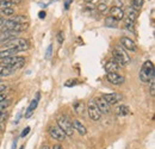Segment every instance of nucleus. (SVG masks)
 <instances>
[{"label":"nucleus","mask_w":155,"mask_h":149,"mask_svg":"<svg viewBox=\"0 0 155 149\" xmlns=\"http://www.w3.org/2000/svg\"><path fill=\"white\" fill-rule=\"evenodd\" d=\"M138 76L142 82H144V84L150 82V80L154 78V65L152 61H146L142 65Z\"/></svg>","instance_id":"1"},{"label":"nucleus","mask_w":155,"mask_h":149,"mask_svg":"<svg viewBox=\"0 0 155 149\" xmlns=\"http://www.w3.org/2000/svg\"><path fill=\"white\" fill-rule=\"evenodd\" d=\"M112 55H114V60L116 61L119 66H122V67L127 66L130 62V56L125 53V50L119 44H117L116 47L114 48Z\"/></svg>","instance_id":"2"},{"label":"nucleus","mask_w":155,"mask_h":149,"mask_svg":"<svg viewBox=\"0 0 155 149\" xmlns=\"http://www.w3.org/2000/svg\"><path fill=\"white\" fill-rule=\"evenodd\" d=\"M5 45H6V48L15 49L17 53H19V51H25V50H28V49L30 48L29 42H28L26 39H24V38H18V37L13 38V39L6 42Z\"/></svg>","instance_id":"3"},{"label":"nucleus","mask_w":155,"mask_h":149,"mask_svg":"<svg viewBox=\"0 0 155 149\" xmlns=\"http://www.w3.org/2000/svg\"><path fill=\"white\" fill-rule=\"evenodd\" d=\"M25 63V57L23 56H10V57H5L2 60H0V66H8L12 67L15 69H18L20 67H23V65Z\"/></svg>","instance_id":"4"},{"label":"nucleus","mask_w":155,"mask_h":149,"mask_svg":"<svg viewBox=\"0 0 155 149\" xmlns=\"http://www.w3.org/2000/svg\"><path fill=\"white\" fill-rule=\"evenodd\" d=\"M58 127L63 131V134L67 137H72L73 136V125H72V122L69 121L68 117L61 116L58 119Z\"/></svg>","instance_id":"5"},{"label":"nucleus","mask_w":155,"mask_h":149,"mask_svg":"<svg viewBox=\"0 0 155 149\" xmlns=\"http://www.w3.org/2000/svg\"><path fill=\"white\" fill-rule=\"evenodd\" d=\"M87 112H88L90 118H91L92 121H94V122L99 121L100 117H101V113L98 110L94 100H90V101H88V104H87Z\"/></svg>","instance_id":"6"},{"label":"nucleus","mask_w":155,"mask_h":149,"mask_svg":"<svg viewBox=\"0 0 155 149\" xmlns=\"http://www.w3.org/2000/svg\"><path fill=\"white\" fill-rule=\"evenodd\" d=\"M48 131H49V135H50L54 140L58 141V142L64 141V140H66V137H67V136L63 134V131L61 130L58 125H55V127H54V125H53V127H49Z\"/></svg>","instance_id":"7"},{"label":"nucleus","mask_w":155,"mask_h":149,"mask_svg":"<svg viewBox=\"0 0 155 149\" xmlns=\"http://www.w3.org/2000/svg\"><path fill=\"white\" fill-rule=\"evenodd\" d=\"M101 98H104L109 105H115L123 99V95L120 93H105L101 95Z\"/></svg>","instance_id":"8"},{"label":"nucleus","mask_w":155,"mask_h":149,"mask_svg":"<svg viewBox=\"0 0 155 149\" xmlns=\"http://www.w3.org/2000/svg\"><path fill=\"white\" fill-rule=\"evenodd\" d=\"M123 49L128 50V51H135L136 50V44L133 39H130L129 37H122L120 38V44H119Z\"/></svg>","instance_id":"9"},{"label":"nucleus","mask_w":155,"mask_h":149,"mask_svg":"<svg viewBox=\"0 0 155 149\" xmlns=\"http://www.w3.org/2000/svg\"><path fill=\"white\" fill-rule=\"evenodd\" d=\"M39 98H41V94H39V92H38V93L36 94V97L34 98V100L31 101V104L29 105L28 110L25 111V114H24V117H25V118H30V117L32 116V113L35 112V110H36V109H37V106H38Z\"/></svg>","instance_id":"10"},{"label":"nucleus","mask_w":155,"mask_h":149,"mask_svg":"<svg viewBox=\"0 0 155 149\" xmlns=\"http://www.w3.org/2000/svg\"><path fill=\"white\" fill-rule=\"evenodd\" d=\"M106 79H107L109 82H111L112 85H116V86L117 85H122L125 81L124 76L118 74V73H107L106 74Z\"/></svg>","instance_id":"11"},{"label":"nucleus","mask_w":155,"mask_h":149,"mask_svg":"<svg viewBox=\"0 0 155 149\" xmlns=\"http://www.w3.org/2000/svg\"><path fill=\"white\" fill-rule=\"evenodd\" d=\"M96 101V105H97L98 110L100 111V113H109L110 112V105L105 101V99L104 98H98L94 100Z\"/></svg>","instance_id":"12"},{"label":"nucleus","mask_w":155,"mask_h":149,"mask_svg":"<svg viewBox=\"0 0 155 149\" xmlns=\"http://www.w3.org/2000/svg\"><path fill=\"white\" fill-rule=\"evenodd\" d=\"M109 12H110V16L114 17L116 20H122V19H124V17H125V12H124L120 7L112 6V7L109 10Z\"/></svg>","instance_id":"13"},{"label":"nucleus","mask_w":155,"mask_h":149,"mask_svg":"<svg viewBox=\"0 0 155 149\" xmlns=\"http://www.w3.org/2000/svg\"><path fill=\"white\" fill-rule=\"evenodd\" d=\"M18 32L16 31H1L0 34V43H6L13 38H17Z\"/></svg>","instance_id":"14"},{"label":"nucleus","mask_w":155,"mask_h":149,"mask_svg":"<svg viewBox=\"0 0 155 149\" xmlns=\"http://www.w3.org/2000/svg\"><path fill=\"white\" fill-rule=\"evenodd\" d=\"M119 67L120 66L117 63L115 60H110L105 65V69H106L107 73H117V71L119 69Z\"/></svg>","instance_id":"15"},{"label":"nucleus","mask_w":155,"mask_h":149,"mask_svg":"<svg viewBox=\"0 0 155 149\" xmlns=\"http://www.w3.org/2000/svg\"><path fill=\"white\" fill-rule=\"evenodd\" d=\"M72 125H73V129H74V130H77L80 135H86V134H87V130H86L85 125H84L80 121L74 119V121H73V123H72Z\"/></svg>","instance_id":"16"},{"label":"nucleus","mask_w":155,"mask_h":149,"mask_svg":"<svg viewBox=\"0 0 155 149\" xmlns=\"http://www.w3.org/2000/svg\"><path fill=\"white\" fill-rule=\"evenodd\" d=\"M17 69L12 68V67H8V66H0V75L1 78L2 76H8V75H12L16 73Z\"/></svg>","instance_id":"17"},{"label":"nucleus","mask_w":155,"mask_h":149,"mask_svg":"<svg viewBox=\"0 0 155 149\" xmlns=\"http://www.w3.org/2000/svg\"><path fill=\"white\" fill-rule=\"evenodd\" d=\"M16 54H18L15 49L11 48H6V49H1L0 50V60L5 58V57H10V56H15Z\"/></svg>","instance_id":"18"},{"label":"nucleus","mask_w":155,"mask_h":149,"mask_svg":"<svg viewBox=\"0 0 155 149\" xmlns=\"http://www.w3.org/2000/svg\"><path fill=\"white\" fill-rule=\"evenodd\" d=\"M116 113L118 116H125V114L130 113V109L127 105H119V106H117Z\"/></svg>","instance_id":"19"},{"label":"nucleus","mask_w":155,"mask_h":149,"mask_svg":"<svg viewBox=\"0 0 155 149\" xmlns=\"http://www.w3.org/2000/svg\"><path fill=\"white\" fill-rule=\"evenodd\" d=\"M127 18L130 19L131 22H135L136 19L138 18V11H136L134 8H131V7H129L128 8V11H127Z\"/></svg>","instance_id":"20"},{"label":"nucleus","mask_w":155,"mask_h":149,"mask_svg":"<svg viewBox=\"0 0 155 149\" xmlns=\"http://www.w3.org/2000/svg\"><path fill=\"white\" fill-rule=\"evenodd\" d=\"M105 25L107 28H117L118 20H116V19L114 18V17H111V16H109V17L105 18Z\"/></svg>","instance_id":"21"},{"label":"nucleus","mask_w":155,"mask_h":149,"mask_svg":"<svg viewBox=\"0 0 155 149\" xmlns=\"http://www.w3.org/2000/svg\"><path fill=\"white\" fill-rule=\"evenodd\" d=\"M74 110L77 112L78 114H84V111H85V104L82 103V101H77L75 104H74Z\"/></svg>","instance_id":"22"},{"label":"nucleus","mask_w":155,"mask_h":149,"mask_svg":"<svg viewBox=\"0 0 155 149\" xmlns=\"http://www.w3.org/2000/svg\"><path fill=\"white\" fill-rule=\"evenodd\" d=\"M12 104V99H4L2 101H0V112H5L6 109Z\"/></svg>","instance_id":"23"},{"label":"nucleus","mask_w":155,"mask_h":149,"mask_svg":"<svg viewBox=\"0 0 155 149\" xmlns=\"http://www.w3.org/2000/svg\"><path fill=\"white\" fill-rule=\"evenodd\" d=\"M143 4H144L143 0H131V6H130V7L136 10V11H140V10L142 8Z\"/></svg>","instance_id":"24"},{"label":"nucleus","mask_w":155,"mask_h":149,"mask_svg":"<svg viewBox=\"0 0 155 149\" xmlns=\"http://www.w3.org/2000/svg\"><path fill=\"white\" fill-rule=\"evenodd\" d=\"M1 15L2 16H6V17H13L15 10L12 7L11 8H1Z\"/></svg>","instance_id":"25"},{"label":"nucleus","mask_w":155,"mask_h":149,"mask_svg":"<svg viewBox=\"0 0 155 149\" xmlns=\"http://www.w3.org/2000/svg\"><path fill=\"white\" fill-rule=\"evenodd\" d=\"M97 8H98V11H99V12L104 13V12L107 10V5H106L105 2H100V4H98Z\"/></svg>","instance_id":"26"},{"label":"nucleus","mask_w":155,"mask_h":149,"mask_svg":"<svg viewBox=\"0 0 155 149\" xmlns=\"http://www.w3.org/2000/svg\"><path fill=\"white\" fill-rule=\"evenodd\" d=\"M125 25H127V28L129 29V30H131V31H134V22H131L130 19H125Z\"/></svg>","instance_id":"27"},{"label":"nucleus","mask_w":155,"mask_h":149,"mask_svg":"<svg viewBox=\"0 0 155 149\" xmlns=\"http://www.w3.org/2000/svg\"><path fill=\"white\" fill-rule=\"evenodd\" d=\"M51 55H53V45L50 44V45L48 47V49H47V53H45V58H47V60H49V58L51 57Z\"/></svg>","instance_id":"28"},{"label":"nucleus","mask_w":155,"mask_h":149,"mask_svg":"<svg viewBox=\"0 0 155 149\" xmlns=\"http://www.w3.org/2000/svg\"><path fill=\"white\" fill-rule=\"evenodd\" d=\"M150 94H152L153 97L155 95V79L154 78L150 80Z\"/></svg>","instance_id":"29"},{"label":"nucleus","mask_w":155,"mask_h":149,"mask_svg":"<svg viewBox=\"0 0 155 149\" xmlns=\"http://www.w3.org/2000/svg\"><path fill=\"white\" fill-rule=\"evenodd\" d=\"M64 85H66L67 87H69V86H75V85H78V80L77 79H74V80H68Z\"/></svg>","instance_id":"30"},{"label":"nucleus","mask_w":155,"mask_h":149,"mask_svg":"<svg viewBox=\"0 0 155 149\" xmlns=\"http://www.w3.org/2000/svg\"><path fill=\"white\" fill-rule=\"evenodd\" d=\"M29 132H30V127H26V128L24 129V131L20 134V137H25V136H26Z\"/></svg>","instance_id":"31"},{"label":"nucleus","mask_w":155,"mask_h":149,"mask_svg":"<svg viewBox=\"0 0 155 149\" xmlns=\"http://www.w3.org/2000/svg\"><path fill=\"white\" fill-rule=\"evenodd\" d=\"M114 2H115V6H116V7H120V8H122V5H123L122 0H114Z\"/></svg>","instance_id":"32"},{"label":"nucleus","mask_w":155,"mask_h":149,"mask_svg":"<svg viewBox=\"0 0 155 149\" xmlns=\"http://www.w3.org/2000/svg\"><path fill=\"white\" fill-rule=\"evenodd\" d=\"M58 43H62L63 42V34L60 31L58 34Z\"/></svg>","instance_id":"33"},{"label":"nucleus","mask_w":155,"mask_h":149,"mask_svg":"<svg viewBox=\"0 0 155 149\" xmlns=\"http://www.w3.org/2000/svg\"><path fill=\"white\" fill-rule=\"evenodd\" d=\"M71 2H72V0H64V10H68L69 8Z\"/></svg>","instance_id":"34"},{"label":"nucleus","mask_w":155,"mask_h":149,"mask_svg":"<svg viewBox=\"0 0 155 149\" xmlns=\"http://www.w3.org/2000/svg\"><path fill=\"white\" fill-rule=\"evenodd\" d=\"M7 88V86L6 85H4V84H0V94L4 93V91Z\"/></svg>","instance_id":"35"},{"label":"nucleus","mask_w":155,"mask_h":149,"mask_svg":"<svg viewBox=\"0 0 155 149\" xmlns=\"http://www.w3.org/2000/svg\"><path fill=\"white\" fill-rule=\"evenodd\" d=\"M5 118H6V111H5V112H0V122H2Z\"/></svg>","instance_id":"36"},{"label":"nucleus","mask_w":155,"mask_h":149,"mask_svg":"<svg viewBox=\"0 0 155 149\" xmlns=\"http://www.w3.org/2000/svg\"><path fill=\"white\" fill-rule=\"evenodd\" d=\"M50 149H63V147H62L60 143H56V144H54Z\"/></svg>","instance_id":"37"},{"label":"nucleus","mask_w":155,"mask_h":149,"mask_svg":"<svg viewBox=\"0 0 155 149\" xmlns=\"http://www.w3.org/2000/svg\"><path fill=\"white\" fill-rule=\"evenodd\" d=\"M38 17L41 19H44L45 18V12H43V11H41V12H39L38 13Z\"/></svg>","instance_id":"38"},{"label":"nucleus","mask_w":155,"mask_h":149,"mask_svg":"<svg viewBox=\"0 0 155 149\" xmlns=\"http://www.w3.org/2000/svg\"><path fill=\"white\" fill-rule=\"evenodd\" d=\"M4 99H6V94L1 93V94H0V101H2Z\"/></svg>","instance_id":"39"},{"label":"nucleus","mask_w":155,"mask_h":149,"mask_svg":"<svg viewBox=\"0 0 155 149\" xmlns=\"http://www.w3.org/2000/svg\"><path fill=\"white\" fill-rule=\"evenodd\" d=\"M4 22H5V18H0V28L4 25Z\"/></svg>","instance_id":"40"},{"label":"nucleus","mask_w":155,"mask_h":149,"mask_svg":"<svg viewBox=\"0 0 155 149\" xmlns=\"http://www.w3.org/2000/svg\"><path fill=\"white\" fill-rule=\"evenodd\" d=\"M16 146H17V141L13 142V147H12V149H16Z\"/></svg>","instance_id":"41"},{"label":"nucleus","mask_w":155,"mask_h":149,"mask_svg":"<svg viewBox=\"0 0 155 149\" xmlns=\"http://www.w3.org/2000/svg\"><path fill=\"white\" fill-rule=\"evenodd\" d=\"M84 1H85V2H87V4H88V2H93V1H96V0H84Z\"/></svg>","instance_id":"42"},{"label":"nucleus","mask_w":155,"mask_h":149,"mask_svg":"<svg viewBox=\"0 0 155 149\" xmlns=\"http://www.w3.org/2000/svg\"><path fill=\"white\" fill-rule=\"evenodd\" d=\"M20 149H24V147H21V148H20Z\"/></svg>","instance_id":"43"},{"label":"nucleus","mask_w":155,"mask_h":149,"mask_svg":"<svg viewBox=\"0 0 155 149\" xmlns=\"http://www.w3.org/2000/svg\"><path fill=\"white\" fill-rule=\"evenodd\" d=\"M0 78H1V75H0Z\"/></svg>","instance_id":"44"},{"label":"nucleus","mask_w":155,"mask_h":149,"mask_svg":"<svg viewBox=\"0 0 155 149\" xmlns=\"http://www.w3.org/2000/svg\"><path fill=\"white\" fill-rule=\"evenodd\" d=\"M0 130H1V128H0Z\"/></svg>","instance_id":"45"}]
</instances>
